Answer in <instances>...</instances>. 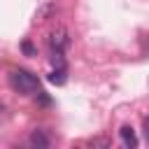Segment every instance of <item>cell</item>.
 Returning <instances> with one entry per match:
<instances>
[{"mask_svg":"<svg viewBox=\"0 0 149 149\" xmlns=\"http://www.w3.org/2000/svg\"><path fill=\"white\" fill-rule=\"evenodd\" d=\"M9 84H12L14 91H19L23 95H30V93L40 91V79L33 72H28V70H14L9 74Z\"/></svg>","mask_w":149,"mask_h":149,"instance_id":"obj_1","label":"cell"},{"mask_svg":"<svg viewBox=\"0 0 149 149\" xmlns=\"http://www.w3.org/2000/svg\"><path fill=\"white\" fill-rule=\"evenodd\" d=\"M51 51H63L68 44H70V37H68V30L65 28H56L51 33Z\"/></svg>","mask_w":149,"mask_h":149,"instance_id":"obj_2","label":"cell"},{"mask_svg":"<svg viewBox=\"0 0 149 149\" xmlns=\"http://www.w3.org/2000/svg\"><path fill=\"white\" fill-rule=\"evenodd\" d=\"M119 135H121V142H123L126 147H130V149H135V147H137V135H135L133 126H121Z\"/></svg>","mask_w":149,"mask_h":149,"instance_id":"obj_3","label":"cell"},{"mask_svg":"<svg viewBox=\"0 0 149 149\" xmlns=\"http://www.w3.org/2000/svg\"><path fill=\"white\" fill-rule=\"evenodd\" d=\"M49 81L56 84V86H63V84L68 81V77H65V68H63V65H56V68L51 70V74H49Z\"/></svg>","mask_w":149,"mask_h":149,"instance_id":"obj_4","label":"cell"},{"mask_svg":"<svg viewBox=\"0 0 149 149\" xmlns=\"http://www.w3.org/2000/svg\"><path fill=\"white\" fill-rule=\"evenodd\" d=\"M30 144H33V147H42V149H44V147H49V144H51V140L47 137V133H44V130H35V133L30 135Z\"/></svg>","mask_w":149,"mask_h":149,"instance_id":"obj_5","label":"cell"},{"mask_svg":"<svg viewBox=\"0 0 149 149\" xmlns=\"http://www.w3.org/2000/svg\"><path fill=\"white\" fill-rule=\"evenodd\" d=\"M56 7H54V2H44L37 12H35V21H44V19H49V14L54 12Z\"/></svg>","mask_w":149,"mask_h":149,"instance_id":"obj_6","label":"cell"},{"mask_svg":"<svg viewBox=\"0 0 149 149\" xmlns=\"http://www.w3.org/2000/svg\"><path fill=\"white\" fill-rule=\"evenodd\" d=\"M21 51H23L26 56H35V47H33L28 40H23V42H21Z\"/></svg>","mask_w":149,"mask_h":149,"instance_id":"obj_7","label":"cell"},{"mask_svg":"<svg viewBox=\"0 0 149 149\" xmlns=\"http://www.w3.org/2000/svg\"><path fill=\"white\" fill-rule=\"evenodd\" d=\"M37 98H40V102H42V105H49V102H51V100H49V95H47L44 91H37Z\"/></svg>","mask_w":149,"mask_h":149,"instance_id":"obj_8","label":"cell"},{"mask_svg":"<svg viewBox=\"0 0 149 149\" xmlns=\"http://www.w3.org/2000/svg\"><path fill=\"white\" fill-rule=\"evenodd\" d=\"M91 144H93V147H109V142H107V140H93Z\"/></svg>","mask_w":149,"mask_h":149,"instance_id":"obj_9","label":"cell"},{"mask_svg":"<svg viewBox=\"0 0 149 149\" xmlns=\"http://www.w3.org/2000/svg\"><path fill=\"white\" fill-rule=\"evenodd\" d=\"M142 128H144V137L149 140V116L144 119V123H142Z\"/></svg>","mask_w":149,"mask_h":149,"instance_id":"obj_10","label":"cell"},{"mask_svg":"<svg viewBox=\"0 0 149 149\" xmlns=\"http://www.w3.org/2000/svg\"><path fill=\"white\" fill-rule=\"evenodd\" d=\"M0 114H2V105H0Z\"/></svg>","mask_w":149,"mask_h":149,"instance_id":"obj_11","label":"cell"}]
</instances>
